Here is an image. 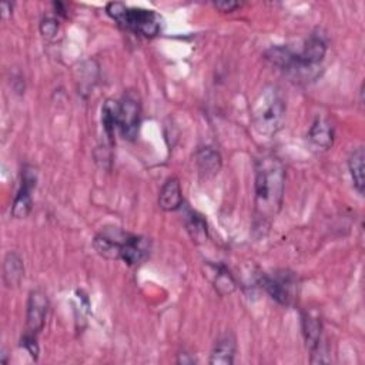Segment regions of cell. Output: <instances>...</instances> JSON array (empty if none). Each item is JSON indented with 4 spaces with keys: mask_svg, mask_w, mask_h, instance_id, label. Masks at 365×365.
I'll use <instances>...</instances> for the list:
<instances>
[{
    "mask_svg": "<svg viewBox=\"0 0 365 365\" xmlns=\"http://www.w3.org/2000/svg\"><path fill=\"white\" fill-rule=\"evenodd\" d=\"M250 110L252 125L258 134L272 137L282 128L287 104L277 86H264L252 100Z\"/></svg>",
    "mask_w": 365,
    "mask_h": 365,
    "instance_id": "cell-2",
    "label": "cell"
},
{
    "mask_svg": "<svg viewBox=\"0 0 365 365\" xmlns=\"http://www.w3.org/2000/svg\"><path fill=\"white\" fill-rule=\"evenodd\" d=\"M214 287L221 295H227L235 289V281L232 279V277L230 275V272L227 269L220 268V269H217V274H215Z\"/></svg>",
    "mask_w": 365,
    "mask_h": 365,
    "instance_id": "cell-19",
    "label": "cell"
},
{
    "mask_svg": "<svg viewBox=\"0 0 365 365\" xmlns=\"http://www.w3.org/2000/svg\"><path fill=\"white\" fill-rule=\"evenodd\" d=\"M38 29L43 37H46L47 40H53L58 31V21L53 17H46L40 21Z\"/></svg>",
    "mask_w": 365,
    "mask_h": 365,
    "instance_id": "cell-20",
    "label": "cell"
},
{
    "mask_svg": "<svg viewBox=\"0 0 365 365\" xmlns=\"http://www.w3.org/2000/svg\"><path fill=\"white\" fill-rule=\"evenodd\" d=\"M195 164L204 177H214L221 168V155L212 147H201L195 153Z\"/></svg>",
    "mask_w": 365,
    "mask_h": 365,
    "instance_id": "cell-14",
    "label": "cell"
},
{
    "mask_svg": "<svg viewBox=\"0 0 365 365\" xmlns=\"http://www.w3.org/2000/svg\"><path fill=\"white\" fill-rule=\"evenodd\" d=\"M54 7H56V10H57L56 13H58V14H61V16H66V13H64L66 9H63V4H61V3H58V1L54 3Z\"/></svg>",
    "mask_w": 365,
    "mask_h": 365,
    "instance_id": "cell-23",
    "label": "cell"
},
{
    "mask_svg": "<svg viewBox=\"0 0 365 365\" xmlns=\"http://www.w3.org/2000/svg\"><path fill=\"white\" fill-rule=\"evenodd\" d=\"M364 161H365V151L362 147L355 148L348 158V168L354 181V187L361 195L364 194V185H365Z\"/></svg>",
    "mask_w": 365,
    "mask_h": 365,
    "instance_id": "cell-16",
    "label": "cell"
},
{
    "mask_svg": "<svg viewBox=\"0 0 365 365\" xmlns=\"http://www.w3.org/2000/svg\"><path fill=\"white\" fill-rule=\"evenodd\" d=\"M182 204V191L180 181L175 177H170L163 184L158 192V205L164 211H175Z\"/></svg>",
    "mask_w": 365,
    "mask_h": 365,
    "instance_id": "cell-11",
    "label": "cell"
},
{
    "mask_svg": "<svg viewBox=\"0 0 365 365\" xmlns=\"http://www.w3.org/2000/svg\"><path fill=\"white\" fill-rule=\"evenodd\" d=\"M190 354H180V358H178V364H192L194 362V358H188Z\"/></svg>",
    "mask_w": 365,
    "mask_h": 365,
    "instance_id": "cell-22",
    "label": "cell"
},
{
    "mask_svg": "<svg viewBox=\"0 0 365 365\" xmlns=\"http://www.w3.org/2000/svg\"><path fill=\"white\" fill-rule=\"evenodd\" d=\"M106 13L121 27L151 38L160 33L161 17L154 10L127 7L124 3L111 1L106 6Z\"/></svg>",
    "mask_w": 365,
    "mask_h": 365,
    "instance_id": "cell-3",
    "label": "cell"
},
{
    "mask_svg": "<svg viewBox=\"0 0 365 365\" xmlns=\"http://www.w3.org/2000/svg\"><path fill=\"white\" fill-rule=\"evenodd\" d=\"M48 301L41 291H31L27 301L26 312V335L37 336L44 328Z\"/></svg>",
    "mask_w": 365,
    "mask_h": 365,
    "instance_id": "cell-7",
    "label": "cell"
},
{
    "mask_svg": "<svg viewBox=\"0 0 365 365\" xmlns=\"http://www.w3.org/2000/svg\"><path fill=\"white\" fill-rule=\"evenodd\" d=\"M262 288L281 305L289 307L298 298V278L289 269H275L261 277Z\"/></svg>",
    "mask_w": 365,
    "mask_h": 365,
    "instance_id": "cell-4",
    "label": "cell"
},
{
    "mask_svg": "<svg viewBox=\"0 0 365 365\" xmlns=\"http://www.w3.org/2000/svg\"><path fill=\"white\" fill-rule=\"evenodd\" d=\"M37 182V173L33 167L26 165L21 173V184L11 207V215L14 218H24L31 211V191Z\"/></svg>",
    "mask_w": 365,
    "mask_h": 365,
    "instance_id": "cell-8",
    "label": "cell"
},
{
    "mask_svg": "<svg viewBox=\"0 0 365 365\" xmlns=\"http://www.w3.org/2000/svg\"><path fill=\"white\" fill-rule=\"evenodd\" d=\"M237 344L235 338L232 334L227 332L221 335L211 351L210 356V364L212 365H231L234 362V355H235Z\"/></svg>",
    "mask_w": 365,
    "mask_h": 365,
    "instance_id": "cell-12",
    "label": "cell"
},
{
    "mask_svg": "<svg viewBox=\"0 0 365 365\" xmlns=\"http://www.w3.org/2000/svg\"><path fill=\"white\" fill-rule=\"evenodd\" d=\"M147 254H148L147 238L128 232L120 250V259H123L128 265H137L147 257Z\"/></svg>",
    "mask_w": 365,
    "mask_h": 365,
    "instance_id": "cell-10",
    "label": "cell"
},
{
    "mask_svg": "<svg viewBox=\"0 0 365 365\" xmlns=\"http://www.w3.org/2000/svg\"><path fill=\"white\" fill-rule=\"evenodd\" d=\"M308 137L312 141V144H315L317 147L328 150L332 147V143H334V127L327 118L318 117L312 123Z\"/></svg>",
    "mask_w": 365,
    "mask_h": 365,
    "instance_id": "cell-15",
    "label": "cell"
},
{
    "mask_svg": "<svg viewBox=\"0 0 365 365\" xmlns=\"http://www.w3.org/2000/svg\"><path fill=\"white\" fill-rule=\"evenodd\" d=\"M117 107L118 103L113 100H107L101 108V123L104 133L107 134L108 140H113L114 130L117 128Z\"/></svg>",
    "mask_w": 365,
    "mask_h": 365,
    "instance_id": "cell-18",
    "label": "cell"
},
{
    "mask_svg": "<svg viewBox=\"0 0 365 365\" xmlns=\"http://www.w3.org/2000/svg\"><path fill=\"white\" fill-rule=\"evenodd\" d=\"M24 277V265L20 255L14 251H9L3 261V282L6 287H17Z\"/></svg>",
    "mask_w": 365,
    "mask_h": 365,
    "instance_id": "cell-13",
    "label": "cell"
},
{
    "mask_svg": "<svg viewBox=\"0 0 365 365\" xmlns=\"http://www.w3.org/2000/svg\"><path fill=\"white\" fill-rule=\"evenodd\" d=\"M127 234L128 232L120 230L118 227H106L96 235L93 245L100 255L108 259H118L120 250L124 240L127 238Z\"/></svg>",
    "mask_w": 365,
    "mask_h": 365,
    "instance_id": "cell-9",
    "label": "cell"
},
{
    "mask_svg": "<svg viewBox=\"0 0 365 365\" xmlns=\"http://www.w3.org/2000/svg\"><path fill=\"white\" fill-rule=\"evenodd\" d=\"M214 6H215V9H218L220 11L231 13V11H234L237 7H240V3H238V1H234V0H221V1H215Z\"/></svg>",
    "mask_w": 365,
    "mask_h": 365,
    "instance_id": "cell-21",
    "label": "cell"
},
{
    "mask_svg": "<svg viewBox=\"0 0 365 365\" xmlns=\"http://www.w3.org/2000/svg\"><path fill=\"white\" fill-rule=\"evenodd\" d=\"M141 123V104L134 91H127L118 101L117 128L125 140H134Z\"/></svg>",
    "mask_w": 365,
    "mask_h": 365,
    "instance_id": "cell-5",
    "label": "cell"
},
{
    "mask_svg": "<svg viewBox=\"0 0 365 365\" xmlns=\"http://www.w3.org/2000/svg\"><path fill=\"white\" fill-rule=\"evenodd\" d=\"M254 212L258 227H268L281 210L285 190V167L275 155H262L255 163Z\"/></svg>",
    "mask_w": 365,
    "mask_h": 365,
    "instance_id": "cell-1",
    "label": "cell"
},
{
    "mask_svg": "<svg viewBox=\"0 0 365 365\" xmlns=\"http://www.w3.org/2000/svg\"><path fill=\"white\" fill-rule=\"evenodd\" d=\"M185 227L191 237V240L197 244H201L207 238V222L205 220L197 214L195 211H190V214L185 218Z\"/></svg>",
    "mask_w": 365,
    "mask_h": 365,
    "instance_id": "cell-17",
    "label": "cell"
},
{
    "mask_svg": "<svg viewBox=\"0 0 365 365\" xmlns=\"http://www.w3.org/2000/svg\"><path fill=\"white\" fill-rule=\"evenodd\" d=\"M327 41L324 36L312 33L304 44L299 53H295V70L294 74H299L308 70H314L325 57Z\"/></svg>",
    "mask_w": 365,
    "mask_h": 365,
    "instance_id": "cell-6",
    "label": "cell"
}]
</instances>
